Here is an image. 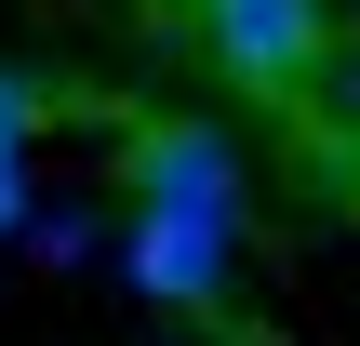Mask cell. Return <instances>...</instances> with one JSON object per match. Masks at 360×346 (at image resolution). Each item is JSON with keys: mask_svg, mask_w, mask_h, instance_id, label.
Listing matches in <instances>:
<instances>
[{"mask_svg": "<svg viewBox=\"0 0 360 346\" xmlns=\"http://www.w3.org/2000/svg\"><path fill=\"white\" fill-rule=\"evenodd\" d=\"M321 107H334V133H347V147H360V40H347V53H334V67H321Z\"/></svg>", "mask_w": 360, "mask_h": 346, "instance_id": "5", "label": "cell"}, {"mask_svg": "<svg viewBox=\"0 0 360 346\" xmlns=\"http://www.w3.org/2000/svg\"><path fill=\"white\" fill-rule=\"evenodd\" d=\"M40 120H53V107H40V80H27V67H0V147H27Z\"/></svg>", "mask_w": 360, "mask_h": 346, "instance_id": "4", "label": "cell"}, {"mask_svg": "<svg viewBox=\"0 0 360 346\" xmlns=\"http://www.w3.org/2000/svg\"><path fill=\"white\" fill-rule=\"evenodd\" d=\"M334 173H347V227H360V147H334Z\"/></svg>", "mask_w": 360, "mask_h": 346, "instance_id": "7", "label": "cell"}, {"mask_svg": "<svg viewBox=\"0 0 360 346\" xmlns=\"http://www.w3.org/2000/svg\"><path fill=\"white\" fill-rule=\"evenodd\" d=\"M13 227H27V160L0 147V240H13Z\"/></svg>", "mask_w": 360, "mask_h": 346, "instance_id": "6", "label": "cell"}, {"mask_svg": "<svg viewBox=\"0 0 360 346\" xmlns=\"http://www.w3.org/2000/svg\"><path fill=\"white\" fill-rule=\"evenodd\" d=\"M227 267H240V227H187V213H134L120 227V280L160 293V307H187V320L227 307Z\"/></svg>", "mask_w": 360, "mask_h": 346, "instance_id": "3", "label": "cell"}, {"mask_svg": "<svg viewBox=\"0 0 360 346\" xmlns=\"http://www.w3.org/2000/svg\"><path fill=\"white\" fill-rule=\"evenodd\" d=\"M120 200L187 213V227H240V147L214 120H134L120 133Z\"/></svg>", "mask_w": 360, "mask_h": 346, "instance_id": "2", "label": "cell"}, {"mask_svg": "<svg viewBox=\"0 0 360 346\" xmlns=\"http://www.w3.org/2000/svg\"><path fill=\"white\" fill-rule=\"evenodd\" d=\"M187 27H200L214 80H227V93H267V107L334 67V0H200Z\"/></svg>", "mask_w": 360, "mask_h": 346, "instance_id": "1", "label": "cell"}]
</instances>
